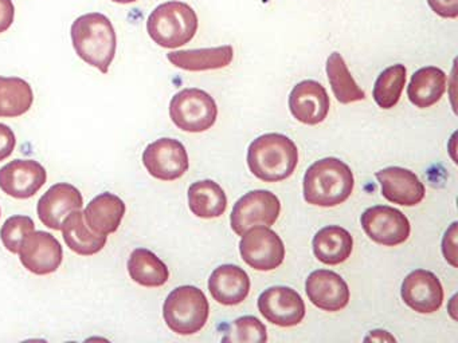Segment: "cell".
I'll list each match as a JSON object with an SVG mask.
<instances>
[{
  "mask_svg": "<svg viewBox=\"0 0 458 343\" xmlns=\"http://www.w3.org/2000/svg\"><path fill=\"white\" fill-rule=\"evenodd\" d=\"M72 42L77 55L106 74L116 55L117 35L108 16L89 13L72 24Z\"/></svg>",
  "mask_w": 458,
  "mask_h": 343,
  "instance_id": "cell-1",
  "label": "cell"
},
{
  "mask_svg": "<svg viewBox=\"0 0 458 343\" xmlns=\"http://www.w3.org/2000/svg\"><path fill=\"white\" fill-rule=\"evenodd\" d=\"M355 185L352 171L339 158L316 161L304 176V198L316 206L340 205L348 200Z\"/></svg>",
  "mask_w": 458,
  "mask_h": 343,
  "instance_id": "cell-2",
  "label": "cell"
},
{
  "mask_svg": "<svg viewBox=\"0 0 458 343\" xmlns=\"http://www.w3.org/2000/svg\"><path fill=\"white\" fill-rule=\"evenodd\" d=\"M299 163V149L289 137L267 133L251 142L248 149V165L257 179L277 182L293 174Z\"/></svg>",
  "mask_w": 458,
  "mask_h": 343,
  "instance_id": "cell-3",
  "label": "cell"
},
{
  "mask_svg": "<svg viewBox=\"0 0 458 343\" xmlns=\"http://www.w3.org/2000/svg\"><path fill=\"white\" fill-rule=\"evenodd\" d=\"M198 15L191 5L183 2L157 5L147 21V31L155 43L165 48L187 45L198 31Z\"/></svg>",
  "mask_w": 458,
  "mask_h": 343,
  "instance_id": "cell-4",
  "label": "cell"
},
{
  "mask_svg": "<svg viewBox=\"0 0 458 343\" xmlns=\"http://www.w3.org/2000/svg\"><path fill=\"white\" fill-rule=\"evenodd\" d=\"M208 297L195 286L178 287L163 305V316L168 329L179 335L197 334L208 323Z\"/></svg>",
  "mask_w": 458,
  "mask_h": 343,
  "instance_id": "cell-5",
  "label": "cell"
},
{
  "mask_svg": "<svg viewBox=\"0 0 458 343\" xmlns=\"http://www.w3.org/2000/svg\"><path fill=\"white\" fill-rule=\"evenodd\" d=\"M170 117L181 130L202 133L213 128L218 117V106L205 90L184 88L171 99Z\"/></svg>",
  "mask_w": 458,
  "mask_h": 343,
  "instance_id": "cell-6",
  "label": "cell"
},
{
  "mask_svg": "<svg viewBox=\"0 0 458 343\" xmlns=\"http://www.w3.org/2000/svg\"><path fill=\"white\" fill-rule=\"evenodd\" d=\"M281 203L275 193L269 190H251L240 198L233 208V230L242 236L254 227H270L280 216Z\"/></svg>",
  "mask_w": 458,
  "mask_h": 343,
  "instance_id": "cell-7",
  "label": "cell"
},
{
  "mask_svg": "<svg viewBox=\"0 0 458 343\" xmlns=\"http://www.w3.org/2000/svg\"><path fill=\"white\" fill-rule=\"evenodd\" d=\"M240 252L243 262L257 271L276 270L285 259V246L269 227H254L243 233Z\"/></svg>",
  "mask_w": 458,
  "mask_h": 343,
  "instance_id": "cell-8",
  "label": "cell"
},
{
  "mask_svg": "<svg viewBox=\"0 0 458 343\" xmlns=\"http://www.w3.org/2000/svg\"><path fill=\"white\" fill-rule=\"evenodd\" d=\"M143 163L152 177L162 181L181 179L190 166L186 147L174 138H160L149 144L143 153Z\"/></svg>",
  "mask_w": 458,
  "mask_h": 343,
  "instance_id": "cell-9",
  "label": "cell"
},
{
  "mask_svg": "<svg viewBox=\"0 0 458 343\" xmlns=\"http://www.w3.org/2000/svg\"><path fill=\"white\" fill-rule=\"evenodd\" d=\"M360 222L367 236L380 246H399L409 238L411 230L409 219L398 209L388 205L366 209Z\"/></svg>",
  "mask_w": 458,
  "mask_h": 343,
  "instance_id": "cell-10",
  "label": "cell"
},
{
  "mask_svg": "<svg viewBox=\"0 0 458 343\" xmlns=\"http://www.w3.org/2000/svg\"><path fill=\"white\" fill-rule=\"evenodd\" d=\"M259 310L267 322L280 327L297 326L307 311L301 295L285 286L265 289L259 297Z\"/></svg>",
  "mask_w": 458,
  "mask_h": 343,
  "instance_id": "cell-11",
  "label": "cell"
},
{
  "mask_svg": "<svg viewBox=\"0 0 458 343\" xmlns=\"http://www.w3.org/2000/svg\"><path fill=\"white\" fill-rule=\"evenodd\" d=\"M21 263L36 275H49L60 268L64 259L60 241L45 230H33L21 246Z\"/></svg>",
  "mask_w": 458,
  "mask_h": 343,
  "instance_id": "cell-12",
  "label": "cell"
},
{
  "mask_svg": "<svg viewBox=\"0 0 458 343\" xmlns=\"http://www.w3.org/2000/svg\"><path fill=\"white\" fill-rule=\"evenodd\" d=\"M47 180V169L36 160L18 158L0 169V189L18 200L33 197Z\"/></svg>",
  "mask_w": 458,
  "mask_h": 343,
  "instance_id": "cell-13",
  "label": "cell"
},
{
  "mask_svg": "<svg viewBox=\"0 0 458 343\" xmlns=\"http://www.w3.org/2000/svg\"><path fill=\"white\" fill-rule=\"evenodd\" d=\"M84 205L81 192L74 185L60 182L53 185L39 198L37 212L42 224L50 230H61L66 217L73 211H80Z\"/></svg>",
  "mask_w": 458,
  "mask_h": 343,
  "instance_id": "cell-14",
  "label": "cell"
},
{
  "mask_svg": "<svg viewBox=\"0 0 458 343\" xmlns=\"http://www.w3.org/2000/svg\"><path fill=\"white\" fill-rule=\"evenodd\" d=\"M402 299L420 314H433L444 303L441 281L430 271L415 270L402 283Z\"/></svg>",
  "mask_w": 458,
  "mask_h": 343,
  "instance_id": "cell-15",
  "label": "cell"
},
{
  "mask_svg": "<svg viewBox=\"0 0 458 343\" xmlns=\"http://www.w3.org/2000/svg\"><path fill=\"white\" fill-rule=\"evenodd\" d=\"M305 291L312 305L328 313L343 310L350 303L347 281L334 271H313L305 281Z\"/></svg>",
  "mask_w": 458,
  "mask_h": 343,
  "instance_id": "cell-16",
  "label": "cell"
},
{
  "mask_svg": "<svg viewBox=\"0 0 458 343\" xmlns=\"http://www.w3.org/2000/svg\"><path fill=\"white\" fill-rule=\"evenodd\" d=\"M328 93L321 83L307 79L297 83L289 96V109L300 122L318 125L329 113Z\"/></svg>",
  "mask_w": 458,
  "mask_h": 343,
  "instance_id": "cell-17",
  "label": "cell"
},
{
  "mask_svg": "<svg viewBox=\"0 0 458 343\" xmlns=\"http://www.w3.org/2000/svg\"><path fill=\"white\" fill-rule=\"evenodd\" d=\"M383 197L394 204L414 206L425 197V185L417 174L401 166H390L377 172Z\"/></svg>",
  "mask_w": 458,
  "mask_h": 343,
  "instance_id": "cell-18",
  "label": "cell"
},
{
  "mask_svg": "<svg viewBox=\"0 0 458 343\" xmlns=\"http://www.w3.org/2000/svg\"><path fill=\"white\" fill-rule=\"evenodd\" d=\"M208 291L219 305H237L250 292V278L238 265H219L208 279Z\"/></svg>",
  "mask_w": 458,
  "mask_h": 343,
  "instance_id": "cell-19",
  "label": "cell"
},
{
  "mask_svg": "<svg viewBox=\"0 0 458 343\" xmlns=\"http://www.w3.org/2000/svg\"><path fill=\"white\" fill-rule=\"evenodd\" d=\"M125 214V203L114 193L96 196L84 211V220L90 230L108 236L116 232Z\"/></svg>",
  "mask_w": 458,
  "mask_h": 343,
  "instance_id": "cell-20",
  "label": "cell"
},
{
  "mask_svg": "<svg viewBox=\"0 0 458 343\" xmlns=\"http://www.w3.org/2000/svg\"><path fill=\"white\" fill-rule=\"evenodd\" d=\"M315 256L327 265H337L352 254L353 238L345 228L328 225L321 228L312 241Z\"/></svg>",
  "mask_w": 458,
  "mask_h": 343,
  "instance_id": "cell-21",
  "label": "cell"
},
{
  "mask_svg": "<svg viewBox=\"0 0 458 343\" xmlns=\"http://www.w3.org/2000/svg\"><path fill=\"white\" fill-rule=\"evenodd\" d=\"M167 59L175 67L187 71H206L229 66L234 59V48L230 45L200 50L173 51Z\"/></svg>",
  "mask_w": 458,
  "mask_h": 343,
  "instance_id": "cell-22",
  "label": "cell"
},
{
  "mask_svg": "<svg viewBox=\"0 0 458 343\" xmlns=\"http://www.w3.org/2000/svg\"><path fill=\"white\" fill-rule=\"evenodd\" d=\"M446 90V74L438 67L428 66L415 71L407 88L410 102L420 109L433 106Z\"/></svg>",
  "mask_w": 458,
  "mask_h": 343,
  "instance_id": "cell-23",
  "label": "cell"
},
{
  "mask_svg": "<svg viewBox=\"0 0 458 343\" xmlns=\"http://www.w3.org/2000/svg\"><path fill=\"white\" fill-rule=\"evenodd\" d=\"M189 206L200 219H216L226 212L227 196L218 182L202 180L189 188Z\"/></svg>",
  "mask_w": 458,
  "mask_h": 343,
  "instance_id": "cell-24",
  "label": "cell"
},
{
  "mask_svg": "<svg viewBox=\"0 0 458 343\" xmlns=\"http://www.w3.org/2000/svg\"><path fill=\"white\" fill-rule=\"evenodd\" d=\"M61 230H63L64 238H65L69 249L81 256H92V255L98 254L106 244V235H98L88 228L81 209L72 212L66 217Z\"/></svg>",
  "mask_w": 458,
  "mask_h": 343,
  "instance_id": "cell-25",
  "label": "cell"
},
{
  "mask_svg": "<svg viewBox=\"0 0 458 343\" xmlns=\"http://www.w3.org/2000/svg\"><path fill=\"white\" fill-rule=\"evenodd\" d=\"M128 273L143 287H162L170 279V271L163 260L147 248H136L128 259Z\"/></svg>",
  "mask_w": 458,
  "mask_h": 343,
  "instance_id": "cell-26",
  "label": "cell"
},
{
  "mask_svg": "<svg viewBox=\"0 0 458 343\" xmlns=\"http://www.w3.org/2000/svg\"><path fill=\"white\" fill-rule=\"evenodd\" d=\"M33 102L30 83L20 77L0 75V118L21 117L31 109Z\"/></svg>",
  "mask_w": 458,
  "mask_h": 343,
  "instance_id": "cell-27",
  "label": "cell"
},
{
  "mask_svg": "<svg viewBox=\"0 0 458 343\" xmlns=\"http://www.w3.org/2000/svg\"><path fill=\"white\" fill-rule=\"evenodd\" d=\"M327 74H328L332 91L340 104H352V102L363 101L366 98V93L359 88L358 83L353 79L342 54L335 51L328 56Z\"/></svg>",
  "mask_w": 458,
  "mask_h": 343,
  "instance_id": "cell-28",
  "label": "cell"
},
{
  "mask_svg": "<svg viewBox=\"0 0 458 343\" xmlns=\"http://www.w3.org/2000/svg\"><path fill=\"white\" fill-rule=\"evenodd\" d=\"M406 67L401 63L387 67L380 72L374 86V99L377 106L385 110L396 106L406 85Z\"/></svg>",
  "mask_w": 458,
  "mask_h": 343,
  "instance_id": "cell-29",
  "label": "cell"
},
{
  "mask_svg": "<svg viewBox=\"0 0 458 343\" xmlns=\"http://www.w3.org/2000/svg\"><path fill=\"white\" fill-rule=\"evenodd\" d=\"M33 230H36L33 219L17 214V216L9 217L4 222L2 230H0V238L7 251L18 254L26 236L30 235Z\"/></svg>",
  "mask_w": 458,
  "mask_h": 343,
  "instance_id": "cell-30",
  "label": "cell"
},
{
  "mask_svg": "<svg viewBox=\"0 0 458 343\" xmlns=\"http://www.w3.org/2000/svg\"><path fill=\"white\" fill-rule=\"evenodd\" d=\"M224 342H267L265 324L256 316H242L233 322L232 329L226 331Z\"/></svg>",
  "mask_w": 458,
  "mask_h": 343,
  "instance_id": "cell-31",
  "label": "cell"
},
{
  "mask_svg": "<svg viewBox=\"0 0 458 343\" xmlns=\"http://www.w3.org/2000/svg\"><path fill=\"white\" fill-rule=\"evenodd\" d=\"M17 138L10 126L0 123V161L9 158L14 152Z\"/></svg>",
  "mask_w": 458,
  "mask_h": 343,
  "instance_id": "cell-32",
  "label": "cell"
},
{
  "mask_svg": "<svg viewBox=\"0 0 458 343\" xmlns=\"http://www.w3.org/2000/svg\"><path fill=\"white\" fill-rule=\"evenodd\" d=\"M428 5L437 15L446 19L458 16V0H428Z\"/></svg>",
  "mask_w": 458,
  "mask_h": 343,
  "instance_id": "cell-33",
  "label": "cell"
},
{
  "mask_svg": "<svg viewBox=\"0 0 458 343\" xmlns=\"http://www.w3.org/2000/svg\"><path fill=\"white\" fill-rule=\"evenodd\" d=\"M457 222H453L452 227L445 233L444 241H442V251H444L445 259L453 265L457 267L455 262V236H457Z\"/></svg>",
  "mask_w": 458,
  "mask_h": 343,
  "instance_id": "cell-34",
  "label": "cell"
},
{
  "mask_svg": "<svg viewBox=\"0 0 458 343\" xmlns=\"http://www.w3.org/2000/svg\"><path fill=\"white\" fill-rule=\"evenodd\" d=\"M15 7L13 0H0V34L6 32L14 23Z\"/></svg>",
  "mask_w": 458,
  "mask_h": 343,
  "instance_id": "cell-35",
  "label": "cell"
},
{
  "mask_svg": "<svg viewBox=\"0 0 458 343\" xmlns=\"http://www.w3.org/2000/svg\"><path fill=\"white\" fill-rule=\"evenodd\" d=\"M366 340H377V342H386V340H391V342H395V338L393 335L388 334L387 331H380V330H377V331H371V334L369 337L364 338Z\"/></svg>",
  "mask_w": 458,
  "mask_h": 343,
  "instance_id": "cell-36",
  "label": "cell"
},
{
  "mask_svg": "<svg viewBox=\"0 0 458 343\" xmlns=\"http://www.w3.org/2000/svg\"><path fill=\"white\" fill-rule=\"evenodd\" d=\"M114 3H119V4H131V3L138 2V0H111Z\"/></svg>",
  "mask_w": 458,
  "mask_h": 343,
  "instance_id": "cell-37",
  "label": "cell"
},
{
  "mask_svg": "<svg viewBox=\"0 0 458 343\" xmlns=\"http://www.w3.org/2000/svg\"><path fill=\"white\" fill-rule=\"evenodd\" d=\"M0 214H2V209H0Z\"/></svg>",
  "mask_w": 458,
  "mask_h": 343,
  "instance_id": "cell-38",
  "label": "cell"
}]
</instances>
